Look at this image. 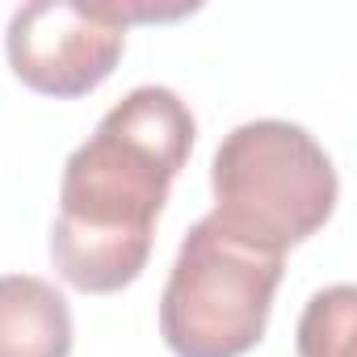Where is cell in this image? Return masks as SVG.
Here are the masks:
<instances>
[{
	"label": "cell",
	"instance_id": "cell-1",
	"mask_svg": "<svg viewBox=\"0 0 357 357\" xmlns=\"http://www.w3.org/2000/svg\"><path fill=\"white\" fill-rule=\"evenodd\" d=\"M194 114L164 84L130 89L68 155L51 265L80 294L130 286L151 257V231L172 176L194 151Z\"/></svg>",
	"mask_w": 357,
	"mask_h": 357
},
{
	"label": "cell",
	"instance_id": "cell-2",
	"mask_svg": "<svg viewBox=\"0 0 357 357\" xmlns=\"http://www.w3.org/2000/svg\"><path fill=\"white\" fill-rule=\"evenodd\" d=\"M215 219L240 240L286 257L336 211V168L298 122L257 118L236 126L211 160Z\"/></svg>",
	"mask_w": 357,
	"mask_h": 357
},
{
	"label": "cell",
	"instance_id": "cell-3",
	"mask_svg": "<svg viewBox=\"0 0 357 357\" xmlns=\"http://www.w3.org/2000/svg\"><path fill=\"white\" fill-rule=\"evenodd\" d=\"M278 286L282 257L206 215L176 248L160 294V336L176 357H244L265 336Z\"/></svg>",
	"mask_w": 357,
	"mask_h": 357
},
{
	"label": "cell",
	"instance_id": "cell-4",
	"mask_svg": "<svg viewBox=\"0 0 357 357\" xmlns=\"http://www.w3.org/2000/svg\"><path fill=\"white\" fill-rule=\"evenodd\" d=\"M5 51L26 89L72 101L114 76L126 26L109 17L101 0H34L9 17Z\"/></svg>",
	"mask_w": 357,
	"mask_h": 357
},
{
	"label": "cell",
	"instance_id": "cell-5",
	"mask_svg": "<svg viewBox=\"0 0 357 357\" xmlns=\"http://www.w3.org/2000/svg\"><path fill=\"white\" fill-rule=\"evenodd\" d=\"M72 336V307L47 278H0V357H68Z\"/></svg>",
	"mask_w": 357,
	"mask_h": 357
},
{
	"label": "cell",
	"instance_id": "cell-6",
	"mask_svg": "<svg viewBox=\"0 0 357 357\" xmlns=\"http://www.w3.org/2000/svg\"><path fill=\"white\" fill-rule=\"evenodd\" d=\"M357 290L349 282L311 294L298 319V357H353Z\"/></svg>",
	"mask_w": 357,
	"mask_h": 357
}]
</instances>
